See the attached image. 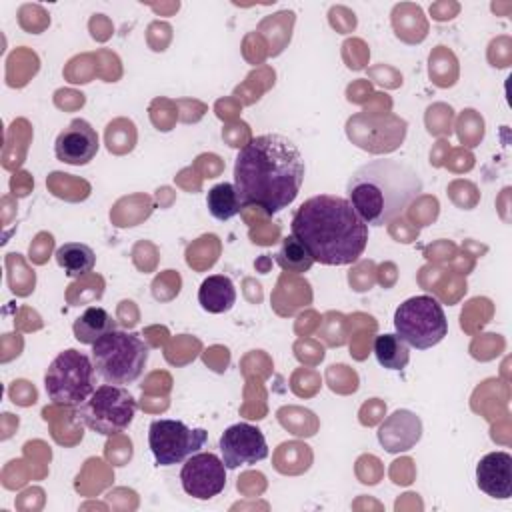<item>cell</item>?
<instances>
[{
  "label": "cell",
  "instance_id": "1",
  "mask_svg": "<svg viewBox=\"0 0 512 512\" xmlns=\"http://www.w3.org/2000/svg\"><path fill=\"white\" fill-rule=\"evenodd\" d=\"M304 182V158L282 134H260L246 142L234 162V188L242 206L266 214L288 208Z\"/></svg>",
  "mask_w": 512,
  "mask_h": 512
},
{
  "label": "cell",
  "instance_id": "2",
  "mask_svg": "<svg viewBox=\"0 0 512 512\" xmlns=\"http://www.w3.org/2000/svg\"><path fill=\"white\" fill-rule=\"evenodd\" d=\"M296 236L314 262L344 266L356 262L368 244V226L356 214L348 198L318 194L304 200L290 222Z\"/></svg>",
  "mask_w": 512,
  "mask_h": 512
},
{
  "label": "cell",
  "instance_id": "3",
  "mask_svg": "<svg viewBox=\"0 0 512 512\" xmlns=\"http://www.w3.org/2000/svg\"><path fill=\"white\" fill-rule=\"evenodd\" d=\"M346 192L366 226H384L402 216L420 196L422 180L406 162L370 160L352 172Z\"/></svg>",
  "mask_w": 512,
  "mask_h": 512
},
{
  "label": "cell",
  "instance_id": "4",
  "mask_svg": "<svg viewBox=\"0 0 512 512\" xmlns=\"http://www.w3.org/2000/svg\"><path fill=\"white\" fill-rule=\"evenodd\" d=\"M148 346L134 332L112 330L92 344V362L96 374L106 384H132L136 382L146 366Z\"/></svg>",
  "mask_w": 512,
  "mask_h": 512
},
{
  "label": "cell",
  "instance_id": "5",
  "mask_svg": "<svg viewBox=\"0 0 512 512\" xmlns=\"http://www.w3.org/2000/svg\"><path fill=\"white\" fill-rule=\"evenodd\" d=\"M94 362L86 354L68 348L60 352L44 374V388L52 404L78 408L96 390Z\"/></svg>",
  "mask_w": 512,
  "mask_h": 512
},
{
  "label": "cell",
  "instance_id": "6",
  "mask_svg": "<svg viewBox=\"0 0 512 512\" xmlns=\"http://www.w3.org/2000/svg\"><path fill=\"white\" fill-rule=\"evenodd\" d=\"M396 334L412 348L426 350L448 334V320L442 304L432 296H412L394 312Z\"/></svg>",
  "mask_w": 512,
  "mask_h": 512
},
{
  "label": "cell",
  "instance_id": "7",
  "mask_svg": "<svg viewBox=\"0 0 512 512\" xmlns=\"http://www.w3.org/2000/svg\"><path fill=\"white\" fill-rule=\"evenodd\" d=\"M136 414V400L124 388L116 384L98 386L88 400H84L76 416L96 434L116 436L126 430Z\"/></svg>",
  "mask_w": 512,
  "mask_h": 512
},
{
  "label": "cell",
  "instance_id": "8",
  "mask_svg": "<svg viewBox=\"0 0 512 512\" xmlns=\"http://www.w3.org/2000/svg\"><path fill=\"white\" fill-rule=\"evenodd\" d=\"M208 438L204 428H188L182 420L160 418L148 428V446L158 466L180 464L196 454Z\"/></svg>",
  "mask_w": 512,
  "mask_h": 512
},
{
  "label": "cell",
  "instance_id": "9",
  "mask_svg": "<svg viewBox=\"0 0 512 512\" xmlns=\"http://www.w3.org/2000/svg\"><path fill=\"white\" fill-rule=\"evenodd\" d=\"M226 466L222 458L212 452H196L186 458L180 470V482L188 496L196 500H210L226 486Z\"/></svg>",
  "mask_w": 512,
  "mask_h": 512
},
{
  "label": "cell",
  "instance_id": "10",
  "mask_svg": "<svg viewBox=\"0 0 512 512\" xmlns=\"http://www.w3.org/2000/svg\"><path fill=\"white\" fill-rule=\"evenodd\" d=\"M222 462L228 470L242 464H256L268 456V444L260 428L238 422L228 426L220 436Z\"/></svg>",
  "mask_w": 512,
  "mask_h": 512
},
{
  "label": "cell",
  "instance_id": "11",
  "mask_svg": "<svg viewBox=\"0 0 512 512\" xmlns=\"http://www.w3.org/2000/svg\"><path fill=\"white\" fill-rule=\"evenodd\" d=\"M98 134L84 118H74L56 138L54 154L72 166L88 164L98 152Z\"/></svg>",
  "mask_w": 512,
  "mask_h": 512
},
{
  "label": "cell",
  "instance_id": "12",
  "mask_svg": "<svg viewBox=\"0 0 512 512\" xmlns=\"http://www.w3.org/2000/svg\"><path fill=\"white\" fill-rule=\"evenodd\" d=\"M476 484L486 496L508 500L512 496V456L504 450L482 456L476 464Z\"/></svg>",
  "mask_w": 512,
  "mask_h": 512
},
{
  "label": "cell",
  "instance_id": "13",
  "mask_svg": "<svg viewBox=\"0 0 512 512\" xmlns=\"http://www.w3.org/2000/svg\"><path fill=\"white\" fill-rule=\"evenodd\" d=\"M422 436L420 418L408 410H396L378 430V442L392 454L410 450Z\"/></svg>",
  "mask_w": 512,
  "mask_h": 512
},
{
  "label": "cell",
  "instance_id": "14",
  "mask_svg": "<svg viewBox=\"0 0 512 512\" xmlns=\"http://www.w3.org/2000/svg\"><path fill=\"white\" fill-rule=\"evenodd\" d=\"M198 302L210 314L228 312L236 302V288L228 276L212 274L200 284Z\"/></svg>",
  "mask_w": 512,
  "mask_h": 512
},
{
  "label": "cell",
  "instance_id": "15",
  "mask_svg": "<svg viewBox=\"0 0 512 512\" xmlns=\"http://www.w3.org/2000/svg\"><path fill=\"white\" fill-rule=\"evenodd\" d=\"M74 338L80 344H94L96 340H100L104 334L116 330V320L112 318V314L108 310H104L102 306H90L86 308L76 320H74Z\"/></svg>",
  "mask_w": 512,
  "mask_h": 512
},
{
  "label": "cell",
  "instance_id": "16",
  "mask_svg": "<svg viewBox=\"0 0 512 512\" xmlns=\"http://www.w3.org/2000/svg\"><path fill=\"white\" fill-rule=\"evenodd\" d=\"M56 262L64 268V274L70 278H82L92 272L96 264V254L88 244L66 242L56 250Z\"/></svg>",
  "mask_w": 512,
  "mask_h": 512
},
{
  "label": "cell",
  "instance_id": "17",
  "mask_svg": "<svg viewBox=\"0 0 512 512\" xmlns=\"http://www.w3.org/2000/svg\"><path fill=\"white\" fill-rule=\"evenodd\" d=\"M374 356L386 370H402L410 360L408 344L398 334H380L374 338Z\"/></svg>",
  "mask_w": 512,
  "mask_h": 512
},
{
  "label": "cell",
  "instance_id": "18",
  "mask_svg": "<svg viewBox=\"0 0 512 512\" xmlns=\"http://www.w3.org/2000/svg\"><path fill=\"white\" fill-rule=\"evenodd\" d=\"M206 206H208V212L220 222L234 218L242 210L238 192H236L234 184H230V182H220V184L212 186L206 196Z\"/></svg>",
  "mask_w": 512,
  "mask_h": 512
},
{
  "label": "cell",
  "instance_id": "19",
  "mask_svg": "<svg viewBox=\"0 0 512 512\" xmlns=\"http://www.w3.org/2000/svg\"><path fill=\"white\" fill-rule=\"evenodd\" d=\"M276 262L282 270L286 272H294V274H302L306 270L312 268L314 258L310 256V252L306 250V246L296 238V236H284L280 250L276 254Z\"/></svg>",
  "mask_w": 512,
  "mask_h": 512
}]
</instances>
